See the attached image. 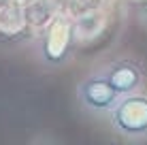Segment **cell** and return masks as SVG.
Returning <instances> with one entry per match:
<instances>
[{
  "mask_svg": "<svg viewBox=\"0 0 147 145\" xmlns=\"http://www.w3.org/2000/svg\"><path fill=\"white\" fill-rule=\"evenodd\" d=\"M34 58L45 71H60L73 62L77 53V26L66 15L58 13L47 22L34 43Z\"/></svg>",
  "mask_w": 147,
  "mask_h": 145,
  "instance_id": "1",
  "label": "cell"
},
{
  "mask_svg": "<svg viewBox=\"0 0 147 145\" xmlns=\"http://www.w3.org/2000/svg\"><path fill=\"white\" fill-rule=\"evenodd\" d=\"M105 122L109 130L124 141H147V90L119 96Z\"/></svg>",
  "mask_w": 147,
  "mask_h": 145,
  "instance_id": "2",
  "label": "cell"
},
{
  "mask_svg": "<svg viewBox=\"0 0 147 145\" xmlns=\"http://www.w3.org/2000/svg\"><path fill=\"white\" fill-rule=\"evenodd\" d=\"M75 96H77L79 109L85 115L105 119L109 115V111L115 107L119 94L115 92V88L102 75V71L96 66L92 73L81 77V81L77 83V90H75Z\"/></svg>",
  "mask_w": 147,
  "mask_h": 145,
  "instance_id": "3",
  "label": "cell"
},
{
  "mask_svg": "<svg viewBox=\"0 0 147 145\" xmlns=\"http://www.w3.org/2000/svg\"><path fill=\"white\" fill-rule=\"evenodd\" d=\"M98 68L102 71V75L109 79V83L115 88L119 96L143 90L147 83V71L143 62L132 56H113L105 60Z\"/></svg>",
  "mask_w": 147,
  "mask_h": 145,
  "instance_id": "4",
  "label": "cell"
}]
</instances>
